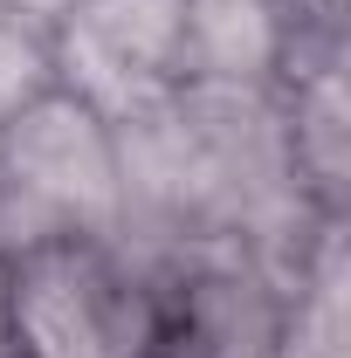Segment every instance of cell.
Wrapping results in <instances>:
<instances>
[{
	"instance_id": "1",
	"label": "cell",
	"mask_w": 351,
	"mask_h": 358,
	"mask_svg": "<svg viewBox=\"0 0 351 358\" xmlns=\"http://www.w3.org/2000/svg\"><path fill=\"white\" fill-rule=\"evenodd\" d=\"M42 241H124L117 131L69 90L0 124V255Z\"/></svg>"
},
{
	"instance_id": "2",
	"label": "cell",
	"mask_w": 351,
	"mask_h": 358,
	"mask_svg": "<svg viewBox=\"0 0 351 358\" xmlns=\"http://www.w3.org/2000/svg\"><path fill=\"white\" fill-rule=\"evenodd\" d=\"M7 262L14 358H138L152 338V282L124 241H42Z\"/></svg>"
},
{
	"instance_id": "3",
	"label": "cell",
	"mask_w": 351,
	"mask_h": 358,
	"mask_svg": "<svg viewBox=\"0 0 351 358\" xmlns=\"http://www.w3.org/2000/svg\"><path fill=\"white\" fill-rule=\"evenodd\" d=\"M186 0H62L48 21L55 90L124 124L179 90Z\"/></svg>"
},
{
	"instance_id": "4",
	"label": "cell",
	"mask_w": 351,
	"mask_h": 358,
	"mask_svg": "<svg viewBox=\"0 0 351 358\" xmlns=\"http://www.w3.org/2000/svg\"><path fill=\"white\" fill-rule=\"evenodd\" d=\"M152 282V338L138 358H268L282 282L248 248H173L138 255Z\"/></svg>"
},
{
	"instance_id": "5",
	"label": "cell",
	"mask_w": 351,
	"mask_h": 358,
	"mask_svg": "<svg viewBox=\"0 0 351 358\" xmlns=\"http://www.w3.org/2000/svg\"><path fill=\"white\" fill-rule=\"evenodd\" d=\"M303 14L296 0H186L179 83L207 90H275Z\"/></svg>"
},
{
	"instance_id": "6",
	"label": "cell",
	"mask_w": 351,
	"mask_h": 358,
	"mask_svg": "<svg viewBox=\"0 0 351 358\" xmlns=\"http://www.w3.org/2000/svg\"><path fill=\"white\" fill-rule=\"evenodd\" d=\"M345 221H317L303 255L282 275V310H275V345L268 358H351L345 324Z\"/></svg>"
},
{
	"instance_id": "7",
	"label": "cell",
	"mask_w": 351,
	"mask_h": 358,
	"mask_svg": "<svg viewBox=\"0 0 351 358\" xmlns=\"http://www.w3.org/2000/svg\"><path fill=\"white\" fill-rule=\"evenodd\" d=\"M55 90V48H48V21L21 14L0 0V124L21 117L28 103H42Z\"/></svg>"
},
{
	"instance_id": "8",
	"label": "cell",
	"mask_w": 351,
	"mask_h": 358,
	"mask_svg": "<svg viewBox=\"0 0 351 358\" xmlns=\"http://www.w3.org/2000/svg\"><path fill=\"white\" fill-rule=\"evenodd\" d=\"M0 358H14V345H7V262H0Z\"/></svg>"
},
{
	"instance_id": "9",
	"label": "cell",
	"mask_w": 351,
	"mask_h": 358,
	"mask_svg": "<svg viewBox=\"0 0 351 358\" xmlns=\"http://www.w3.org/2000/svg\"><path fill=\"white\" fill-rule=\"evenodd\" d=\"M7 7H21V14H42V21H55V7H62V0H7Z\"/></svg>"
}]
</instances>
